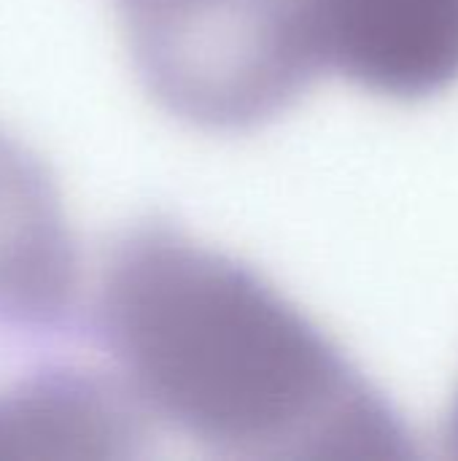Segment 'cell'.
Listing matches in <instances>:
<instances>
[{"label": "cell", "instance_id": "6da1fadb", "mask_svg": "<svg viewBox=\"0 0 458 461\" xmlns=\"http://www.w3.org/2000/svg\"><path fill=\"white\" fill-rule=\"evenodd\" d=\"M103 324L132 389L205 443L337 456L386 440L346 400L329 343L254 273L178 232L143 230L116 251Z\"/></svg>", "mask_w": 458, "mask_h": 461}, {"label": "cell", "instance_id": "3957f363", "mask_svg": "<svg viewBox=\"0 0 458 461\" xmlns=\"http://www.w3.org/2000/svg\"><path fill=\"white\" fill-rule=\"evenodd\" d=\"M313 59L389 95L458 78V0H308Z\"/></svg>", "mask_w": 458, "mask_h": 461}, {"label": "cell", "instance_id": "277c9868", "mask_svg": "<svg viewBox=\"0 0 458 461\" xmlns=\"http://www.w3.org/2000/svg\"><path fill=\"white\" fill-rule=\"evenodd\" d=\"M76 289V254L59 200L22 151L0 140V316L43 321Z\"/></svg>", "mask_w": 458, "mask_h": 461}, {"label": "cell", "instance_id": "5b68a950", "mask_svg": "<svg viewBox=\"0 0 458 461\" xmlns=\"http://www.w3.org/2000/svg\"><path fill=\"white\" fill-rule=\"evenodd\" d=\"M456 440H458V419H456Z\"/></svg>", "mask_w": 458, "mask_h": 461}, {"label": "cell", "instance_id": "7a4b0ae2", "mask_svg": "<svg viewBox=\"0 0 458 461\" xmlns=\"http://www.w3.org/2000/svg\"><path fill=\"white\" fill-rule=\"evenodd\" d=\"M151 92L178 116L243 127L313 62L308 0H116Z\"/></svg>", "mask_w": 458, "mask_h": 461}]
</instances>
